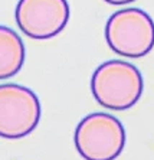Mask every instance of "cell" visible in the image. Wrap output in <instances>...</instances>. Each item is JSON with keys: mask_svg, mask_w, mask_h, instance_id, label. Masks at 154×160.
<instances>
[{"mask_svg": "<svg viewBox=\"0 0 154 160\" xmlns=\"http://www.w3.org/2000/svg\"><path fill=\"white\" fill-rule=\"evenodd\" d=\"M143 75L132 63L113 59L101 63L91 78V92L102 107L124 111L134 107L143 94Z\"/></svg>", "mask_w": 154, "mask_h": 160, "instance_id": "6da1fadb", "label": "cell"}, {"mask_svg": "<svg viewBox=\"0 0 154 160\" xmlns=\"http://www.w3.org/2000/svg\"><path fill=\"white\" fill-rule=\"evenodd\" d=\"M125 128L117 117L92 112L75 128L74 142L85 160H115L125 147Z\"/></svg>", "mask_w": 154, "mask_h": 160, "instance_id": "7a4b0ae2", "label": "cell"}, {"mask_svg": "<svg viewBox=\"0 0 154 160\" xmlns=\"http://www.w3.org/2000/svg\"><path fill=\"white\" fill-rule=\"evenodd\" d=\"M105 39L117 55L143 58L154 46V22L141 9H121L107 20Z\"/></svg>", "mask_w": 154, "mask_h": 160, "instance_id": "3957f363", "label": "cell"}, {"mask_svg": "<svg viewBox=\"0 0 154 160\" xmlns=\"http://www.w3.org/2000/svg\"><path fill=\"white\" fill-rule=\"evenodd\" d=\"M42 108L38 95L19 84L0 85V137L17 140L38 127Z\"/></svg>", "mask_w": 154, "mask_h": 160, "instance_id": "277c9868", "label": "cell"}, {"mask_svg": "<svg viewBox=\"0 0 154 160\" xmlns=\"http://www.w3.org/2000/svg\"><path fill=\"white\" fill-rule=\"evenodd\" d=\"M16 23L23 33L33 39H51L59 35L69 20L68 0H19Z\"/></svg>", "mask_w": 154, "mask_h": 160, "instance_id": "5b68a950", "label": "cell"}, {"mask_svg": "<svg viewBox=\"0 0 154 160\" xmlns=\"http://www.w3.org/2000/svg\"><path fill=\"white\" fill-rule=\"evenodd\" d=\"M25 45L13 29L0 25V81L15 77L25 63Z\"/></svg>", "mask_w": 154, "mask_h": 160, "instance_id": "8992f818", "label": "cell"}, {"mask_svg": "<svg viewBox=\"0 0 154 160\" xmlns=\"http://www.w3.org/2000/svg\"><path fill=\"white\" fill-rule=\"evenodd\" d=\"M105 3L108 4H117V6H121V4H127V3H131L134 0H104Z\"/></svg>", "mask_w": 154, "mask_h": 160, "instance_id": "52a82bcc", "label": "cell"}]
</instances>
